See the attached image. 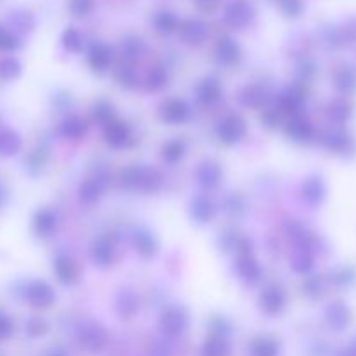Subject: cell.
I'll return each mask as SVG.
<instances>
[{
  "label": "cell",
  "mask_w": 356,
  "mask_h": 356,
  "mask_svg": "<svg viewBox=\"0 0 356 356\" xmlns=\"http://www.w3.org/2000/svg\"><path fill=\"white\" fill-rule=\"evenodd\" d=\"M197 92H198V97H200V101L211 104V103H216V101L219 99V96H221V86H219L218 80L207 79L198 86Z\"/></svg>",
  "instance_id": "f1b7e54d"
},
{
  "label": "cell",
  "mask_w": 356,
  "mask_h": 356,
  "mask_svg": "<svg viewBox=\"0 0 356 356\" xmlns=\"http://www.w3.org/2000/svg\"><path fill=\"white\" fill-rule=\"evenodd\" d=\"M216 56H218V61L225 66L235 65L240 59V47L235 40L232 38H222L218 44V49H216Z\"/></svg>",
  "instance_id": "d6986e66"
},
{
  "label": "cell",
  "mask_w": 356,
  "mask_h": 356,
  "mask_svg": "<svg viewBox=\"0 0 356 356\" xmlns=\"http://www.w3.org/2000/svg\"><path fill=\"white\" fill-rule=\"evenodd\" d=\"M302 195L309 204H320L325 197V184L320 177H309L302 188Z\"/></svg>",
  "instance_id": "4316f807"
},
{
  "label": "cell",
  "mask_w": 356,
  "mask_h": 356,
  "mask_svg": "<svg viewBox=\"0 0 356 356\" xmlns=\"http://www.w3.org/2000/svg\"><path fill=\"white\" fill-rule=\"evenodd\" d=\"M302 103H305V92H302L301 87H298V86H294V87H291V89L285 90V92L280 96V99H278L280 110L287 111V113H292L294 117H298Z\"/></svg>",
  "instance_id": "4fadbf2b"
},
{
  "label": "cell",
  "mask_w": 356,
  "mask_h": 356,
  "mask_svg": "<svg viewBox=\"0 0 356 356\" xmlns=\"http://www.w3.org/2000/svg\"><path fill=\"white\" fill-rule=\"evenodd\" d=\"M305 291L306 294L309 296H318L320 291H322V280H320L318 277H309L308 280H306Z\"/></svg>",
  "instance_id": "681fc988"
},
{
  "label": "cell",
  "mask_w": 356,
  "mask_h": 356,
  "mask_svg": "<svg viewBox=\"0 0 356 356\" xmlns=\"http://www.w3.org/2000/svg\"><path fill=\"white\" fill-rule=\"evenodd\" d=\"M336 280L337 284H348V282L353 280V273H351L350 270H343L339 275H337Z\"/></svg>",
  "instance_id": "f5cc1de1"
},
{
  "label": "cell",
  "mask_w": 356,
  "mask_h": 356,
  "mask_svg": "<svg viewBox=\"0 0 356 356\" xmlns=\"http://www.w3.org/2000/svg\"><path fill=\"white\" fill-rule=\"evenodd\" d=\"M76 336H79L80 344L87 351H90V353H99L104 348V344H106V334H104V330L97 323L92 322H83L79 327V330H76Z\"/></svg>",
  "instance_id": "7a4b0ae2"
},
{
  "label": "cell",
  "mask_w": 356,
  "mask_h": 356,
  "mask_svg": "<svg viewBox=\"0 0 356 356\" xmlns=\"http://www.w3.org/2000/svg\"><path fill=\"white\" fill-rule=\"evenodd\" d=\"M322 145L336 153H351L355 149L353 138L343 129H329L322 134Z\"/></svg>",
  "instance_id": "8992f818"
},
{
  "label": "cell",
  "mask_w": 356,
  "mask_h": 356,
  "mask_svg": "<svg viewBox=\"0 0 356 356\" xmlns=\"http://www.w3.org/2000/svg\"><path fill=\"white\" fill-rule=\"evenodd\" d=\"M54 271H56V277H58V280L61 282V284L72 285L73 282L76 280V266L70 257L66 256L56 257Z\"/></svg>",
  "instance_id": "cb8c5ba5"
},
{
  "label": "cell",
  "mask_w": 356,
  "mask_h": 356,
  "mask_svg": "<svg viewBox=\"0 0 356 356\" xmlns=\"http://www.w3.org/2000/svg\"><path fill=\"white\" fill-rule=\"evenodd\" d=\"M198 2H200L202 6H216V3H218V0H198Z\"/></svg>",
  "instance_id": "db71d44e"
},
{
  "label": "cell",
  "mask_w": 356,
  "mask_h": 356,
  "mask_svg": "<svg viewBox=\"0 0 356 356\" xmlns=\"http://www.w3.org/2000/svg\"><path fill=\"white\" fill-rule=\"evenodd\" d=\"M188 327V318L186 313L181 308H170L160 318V330H162L165 336L176 337L186 330Z\"/></svg>",
  "instance_id": "5b68a950"
},
{
  "label": "cell",
  "mask_w": 356,
  "mask_h": 356,
  "mask_svg": "<svg viewBox=\"0 0 356 356\" xmlns=\"http://www.w3.org/2000/svg\"><path fill=\"white\" fill-rule=\"evenodd\" d=\"M278 353V344L273 339H257L252 344L254 356H275Z\"/></svg>",
  "instance_id": "f35d334b"
},
{
  "label": "cell",
  "mask_w": 356,
  "mask_h": 356,
  "mask_svg": "<svg viewBox=\"0 0 356 356\" xmlns=\"http://www.w3.org/2000/svg\"><path fill=\"white\" fill-rule=\"evenodd\" d=\"M327 115L336 124H343L351 117V104L346 99H336L327 108Z\"/></svg>",
  "instance_id": "1f68e13d"
},
{
  "label": "cell",
  "mask_w": 356,
  "mask_h": 356,
  "mask_svg": "<svg viewBox=\"0 0 356 356\" xmlns=\"http://www.w3.org/2000/svg\"><path fill=\"white\" fill-rule=\"evenodd\" d=\"M280 6L287 16H298L301 13V0H280Z\"/></svg>",
  "instance_id": "c3c4849f"
},
{
  "label": "cell",
  "mask_w": 356,
  "mask_h": 356,
  "mask_svg": "<svg viewBox=\"0 0 356 356\" xmlns=\"http://www.w3.org/2000/svg\"><path fill=\"white\" fill-rule=\"evenodd\" d=\"M336 87L346 94L356 89V70L353 66H343L336 73Z\"/></svg>",
  "instance_id": "4dcf8cb0"
},
{
  "label": "cell",
  "mask_w": 356,
  "mask_h": 356,
  "mask_svg": "<svg viewBox=\"0 0 356 356\" xmlns=\"http://www.w3.org/2000/svg\"><path fill=\"white\" fill-rule=\"evenodd\" d=\"M63 45L72 52H79L82 49V37H80V33L75 28H68L63 33Z\"/></svg>",
  "instance_id": "ab89813d"
},
{
  "label": "cell",
  "mask_w": 356,
  "mask_h": 356,
  "mask_svg": "<svg viewBox=\"0 0 356 356\" xmlns=\"http://www.w3.org/2000/svg\"><path fill=\"white\" fill-rule=\"evenodd\" d=\"M118 80H120L122 86L132 87L136 83V73L132 68H122L120 75H118Z\"/></svg>",
  "instance_id": "f907efd6"
},
{
  "label": "cell",
  "mask_w": 356,
  "mask_h": 356,
  "mask_svg": "<svg viewBox=\"0 0 356 356\" xmlns=\"http://www.w3.org/2000/svg\"><path fill=\"white\" fill-rule=\"evenodd\" d=\"M191 216H193L195 221L209 222L214 216V205L205 197L195 198L193 204H191Z\"/></svg>",
  "instance_id": "484cf974"
},
{
  "label": "cell",
  "mask_w": 356,
  "mask_h": 356,
  "mask_svg": "<svg viewBox=\"0 0 356 356\" xmlns=\"http://www.w3.org/2000/svg\"><path fill=\"white\" fill-rule=\"evenodd\" d=\"M355 346H356V344H355Z\"/></svg>",
  "instance_id": "11a10c76"
},
{
  "label": "cell",
  "mask_w": 356,
  "mask_h": 356,
  "mask_svg": "<svg viewBox=\"0 0 356 356\" xmlns=\"http://www.w3.org/2000/svg\"><path fill=\"white\" fill-rule=\"evenodd\" d=\"M235 268L236 273L240 275V278H242L243 282H247V284L254 285L259 282L261 268L259 264H257V261L252 257V254H240L238 259H236L235 263Z\"/></svg>",
  "instance_id": "9c48e42d"
},
{
  "label": "cell",
  "mask_w": 356,
  "mask_h": 356,
  "mask_svg": "<svg viewBox=\"0 0 356 356\" xmlns=\"http://www.w3.org/2000/svg\"><path fill=\"white\" fill-rule=\"evenodd\" d=\"M134 243L136 249H138L139 254H143L145 257L153 256L156 252V242L149 233L146 232H138L134 235Z\"/></svg>",
  "instance_id": "836d02e7"
},
{
  "label": "cell",
  "mask_w": 356,
  "mask_h": 356,
  "mask_svg": "<svg viewBox=\"0 0 356 356\" xmlns=\"http://www.w3.org/2000/svg\"><path fill=\"white\" fill-rule=\"evenodd\" d=\"M24 298L33 308H49L56 301V294L49 284L42 280L31 282L24 291Z\"/></svg>",
  "instance_id": "3957f363"
},
{
  "label": "cell",
  "mask_w": 356,
  "mask_h": 356,
  "mask_svg": "<svg viewBox=\"0 0 356 356\" xmlns=\"http://www.w3.org/2000/svg\"><path fill=\"white\" fill-rule=\"evenodd\" d=\"M92 115L97 122H101V124H104V125L110 124L111 120H115L113 110H111V106L108 103H97L96 106H94Z\"/></svg>",
  "instance_id": "7bdbcfd3"
},
{
  "label": "cell",
  "mask_w": 356,
  "mask_h": 356,
  "mask_svg": "<svg viewBox=\"0 0 356 356\" xmlns=\"http://www.w3.org/2000/svg\"><path fill=\"white\" fill-rule=\"evenodd\" d=\"M184 153H186V145L181 139H174V141H169L163 146V159L169 163L179 162L184 156Z\"/></svg>",
  "instance_id": "d590c367"
},
{
  "label": "cell",
  "mask_w": 356,
  "mask_h": 356,
  "mask_svg": "<svg viewBox=\"0 0 356 356\" xmlns=\"http://www.w3.org/2000/svg\"><path fill=\"white\" fill-rule=\"evenodd\" d=\"M86 132H87V122L83 120V118L75 117V115L65 118V120L61 122V125H59V134H61L63 138L79 139L82 138V136H86Z\"/></svg>",
  "instance_id": "44dd1931"
},
{
  "label": "cell",
  "mask_w": 356,
  "mask_h": 356,
  "mask_svg": "<svg viewBox=\"0 0 356 356\" xmlns=\"http://www.w3.org/2000/svg\"><path fill=\"white\" fill-rule=\"evenodd\" d=\"M19 47V40L14 33L7 31L6 28L0 26V51L3 52H10V51H16Z\"/></svg>",
  "instance_id": "60d3db41"
},
{
  "label": "cell",
  "mask_w": 356,
  "mask_h": 356,
  "mask_svg": "<svg viewBox=\"0 0 356 356\" xmlns=\"http://www.w3.org/2000/svg\"><path fill=\"white\" fill-rule=\"evenodd\" d=\"M179 33L188 44H202L207 37V26L202 21L188 19L179 26Z\"/></svg>",
  "instance_id": "9a60e30c"
},
{
  "label": "cell",
  "mask_w": 356,
  "mask_h": 356,
  "mask_svg": "<svg viewBox=\"0 0 356 356\" xmlns=\"http://www.w3.org/2000/svg\"><path fill=\"white\" fill-rule=\"evenodd\" d=\"M325 318L334 330H344L351 322L350 308L344 302H332L325 309Z\"/></svg>",
  "instance_id": "8fae6325"
},
{
  "label": "cell",
  "mask_w": 356,
  "mask_h": 356,
  "mask_svg": "<svg viewBox=\"0 0 356 356\" xmlns=\"http://www.w3.org/2000/svg\"><path fill=\"white\" fill-rule=\"evenodd\" d=\"M117 309L122 316L131 318L138 313L139 299L132 291H122L117 298Z\"/></svg>",
  "instance_id": "d4e9b609"
},
{
  "label": "cell",
  "mask_w": 356,
  "mask_h": 356,
  "mask_svg": "<svg viewBox=\"0 0 356 356\" xmlns=\"http://www.w3.org/2000/svg\"><path fill=\"white\" fill-rule=\"evenodd\" d=\"M13 322H10L9 316L6 315V313L0 312V341H6L9 339L10 336H13Z\"/></svg>",
  "instance_id": "7dc6e473"
},
{
  "label": "cell",
  "mask_w": 356,
  "mask_h": 356,
  "mask_svg": "<svg viewBox=\"0 0 356 356\" xmlns=\"http://www.w3.org/2000/svg\"><path fill=\"white\" fill-rule=\"evenodd\" d=\"M221 169L214 162H205L197 169V179L204 188L218 186V183L221 181Z\"/></svg>",
  "instance_id": "7402d4cb"
},
{
  "label": "cell",
  "mask_w": 356,
  "mask_h": 356,
  "mask_svg": "<svg viewBox=\"0 0 356 356\" xmlns=\"http://www.w3.org/2000/svg\"><path fill=\"white\" fill-rule=\"evenodd\" d=\"M247 125L243 122L242 117L238 115H229L225 120L219 122L218 125V136L221 141L228 143V145H233V143H238L240 139L245 136Z\"/></svg>",
  "instance_id": "277c9868"
},
{
  "label": "cell",
  "mask_w": 356,
  "mask_h": 356,
  "mask_svg": "<svg viewBox=\"0 0 356 356\" xmlns=\"http://www.w3.org/2000/svg\"><path fill=\"white\" fill-rule=\"evenodd\" d=\"M21 75V63L17 61L13 56H7V58L0 59V79L10 82V80H16Z\"/></svg>",
  "instance_id": "d6a6232c"
},
{
  "label": "cell",
  "mask_w": 356,
  "mask_h": 356,
  "mask_svg": "<svg viewBox=\"0 0 356 356\" xmlns=\"http://www.w3.org/2000/svg\"><path fill=\"white\" fill-rule=\"evenodd\" d=\"M104 138L106 143L113 148H122V146L127 145V141L131 139V129L127 124L118 120H111L110 124L104 125Z\"/></svg>",
  "instance_id": "30bf717a"
},
{
  "label": "cell",
  "mask_w": 356,
  "mask_h": 356,
  "mask_svg": "<svg viewBox=\"0 0 356 356\" xmlns=\"http://www.w3.org/2000/svg\"><path fill=\"white\" fill-rule=\"evenodd\" d=\"M104 188H106V179H104V177L96 176L92 177V179H87L86 183L80 186V198H82L86 204H94V202L101 198Z\"/></svg>",
  "instance_id": "ffe728a7"
},
{
  "label": "cell",
  "mask_w": 356,
  "mask_h": 356,
  "mask_svg": "<svg viewBox=\"0 0 356 356\" xmlns=\"http://www.w3.org/2000/svg\"><path fill=\"white\" fill-rule=\"evenodd\" d=\"M122 184L129 188H139L143 191H155L162 184V176L159 170L148 167H129L122 174Z\"/></svg>",
  "instance_id": "6da1fadb"
},
{
  "label": "cell",
  "mask_w": 356,
  "mask_h": 356,
  "mask_svg": "<svg viewBox=\"0 0 356 356\" xmlns=\"http://www.w3.org/2000/svg\"><path fill=\"white\" fill-rule=\"evenodd\" d=\"M202 356H229V344L222 336H212L205 341Z\"/></svg>",
  "instance_id": "83f0119b"
},
{
  "label": "cell",
  "mask_w": 356,
  "mask_h": 356,
  "mask_svg": "<svg viewBox=\"0 0 356 356\" xmlns=\"http://www.w3.org/2000/svg\"><path fill=\"white\" fill-rule=\"evenodd\" d=\"M56 226H58V219L56 214L49 209H40L33 218V229L38 236H49L54 233Z\"/></svg>",
  "instance_id": "e0dca14e"
},
{
  "label": "cell",
  "mask_w": 356,
  "mask_h": 356,
  "mask_svg": "<svg viewBox=\"0 0 356 356\" xmlns=\"http://www.w3.org/2000/svg\"><path fill=\"white\" fill-rule=\"evenodd\" d=\"M111 59H113V54H111V49L106 44L96 42V44L90 45L89 63L96 72H104L111 65Z\"/></svg>",
  "instance_id": "5bb4252c"
},
{
  "label": "cell",
  "mask_w": 356,
  "mask_h": 356,
  "mask_svg": "<svg viewBox=\"0 0 356 356\" xmlns=\"http://www.w3.org/2000/svg\"><path fill=\"white\" fill-rule=\"evenodd\" d=\"M190 115V108L183 99H169L162 106V118L167 124H181Z\"/></svg>",
  "instance_id": "7c38bea8"
},
{
  "label": "cell",
  "mask_w": 356,
  "mask_h": 356,
  "mask_svg": "<svg viewBox=\"0 0 356 356\" xmlns=\"http://www.w3.org/2000/svg\"><path fill=\"white\" fill-rule=\"evenodd\" d=\"M263 120L264 124L270 125V127H275V125H278V122H280V115L275 110H268L266 113L263 115Z\"/></svg>",
  "instance_id": "816d5d0a"
},
{
  "label": "cell",
  "mask_w": 356,
  "mask_h": 356,
  "mask_svg": "<svg viewBox=\"0 0 356 356\" xmlns=\"http://www.w3.org/2000/svg\"><path fill=\"white\" fill-rule=\"evenodd\" d=\"M141 52H143V44L139 38H129V40H125L124 44L125 59L134 61V59H138L139 56H141Z\"/></svg>",
  "instance_id": "b9f144b4"
},
{
  "label": "cell",
  "mask_w": 356,
  "mask_h": 356,
  "mask_svg": "<svg viewBox=\"0 0 356 356\" xmlns=\"http://www.w3.org/2000/svg\"><path fill=\"white\" fill-rule=\"evenodd\" d=\"M291 266L296 273H302V275L308 273L313 266V259L312 256H309L308 250H302V249L296 250L291 257Z\"/></svg>",
  "instance_id": "e575fe53"
},
{
  "label": "cell",
  "mask_w": 356,
  "mask_h": 356,
  "mask_svg": "<svg viewBox=\"0 0 356 356\" xmlns=\"http://www.w3.org/2000/svg\"><path fill=\"white\" fill-rule=\"evenodd\" d=\"M92 261L97 264V266H110L111 261L115 257V247L113 243L108 238H97L96 242L92 243Z\"/></svg>",
  "instance_id": "2e32d148"
},
{
  "label": "cell",
  "mask_w": 356,
  "mask_h": 356,
  "mask_svg": "<svg viewBox=\"0 0 356 356\" xmlns=\"http://www.w3.org/2000/svg\"><path fill=\"white\" fill-rule=\"evenodd\" d=\"M167 83V72L162 66H155L149 70L148 76H146V87L149 90H160Z\"/></svg>",
  "instance_id": "8d00e7d4"
},
{
  "label": "cell",
  "mask_w": 356,
  "mask_h": 356,
  "mask_svg": "<svg viewBox=\"0 0 356 356\" xmlns=\"http://www.w3.org/2000/svg\"><path fill=\"white\" fill-rule=\"evenodd\" d=\"M70 9L76 16H83L92 9V0H70Z\"/></svg>",
  "instance_id": "bcb514c9"
},
{
  "label": "cell",
  "mask_w": 356,
  "mask_h": 356,
  "mask_svg": "<svg viewBox=\"0 0 356 356\" xmlns=\"http://www.w3.org/2000/svg\"><path fill=\"white\" fill-rule=\"evenodd\" d=\"M259 305L264 313H268V315H277L285 306V292L280 287H277V285H271V287L263 291V294L259 298Z\"/></svg>",
  "instance_id": "ba28073f"
},
{
  "label": "cell",
  "mask_w": 356,
  "mask_h": 356,
  "mask_svg": "<svg viewBox=\"0 0 356 356\" xmlns=\"http://www.w3.org/2000/svg\"><path fill=\"white\" fill-rule=\"evenodd\" d=\"M285 131H287V134L291 136L294 141H309L313 136V127L312 124H309L306 118L302 117H294L291 122L287 124V127H285Z\"/></svg>",
  "instance_id": "603a6c76"
},
{
  "label": "cell",
  "mask_w": 356,
  "mask_h": 356,
  "mask_svg": "<svg viewBox=\"0 0 356 356\" xmlns=\"http://www.w3.org/2000/svg\"><path fill=\"white\" fill-rule=\"evenodd\" d=\"M155 26L162 33H170V31H174L177 28V17L172 13L163 10V13H159L155 16Z\"/></svg>",
  "instance_id": "74e56055"
},
{
  "label": "cell",
  "mask_w": 356,
  "mask_h": 356,
  "mask_svg": "<svg viewBox=\"0 0 356 356\" xmlns=\"http://www.w3.org/2000/svg\"><path fill=\"white\" fill-rule=\"evenodd\" d=\"M23 139L13 129L0 131V156H14L21 152Z\"/></svg>",
  "instance_id": "ac0fdd59"
},
{
  "label": "cell",
  "mask_w": 356,
  "mask_h": 356,
  "mask_svg": "<svg viewBox=\"0 0 356 356\" xmlns=\"http://www.w3.org/2000/svg\"><path fill=\"white\" fill-rule=\"evenodd\" d=\"M266 92H264L263 87L259 86H250V87H245L242 92V96H240V101H242L245 106H250V108H261L264 103H266Z\"/></svg>",
  "instance_id": "f546056e"
},
{
  "label": "cell",
  "mask_w": 356,
  "mask_h": 356,
  "mask_svg": "<svg viewBox=\"0 0 356 356\" xmlns=\"http://www.w3.org/2000/svg\"><path fill=\"white\" fill-rule=\"evenodd\" d=\"M10 21H13L14 26L21 31H28L31 28V24H33L31 16L28 13H24V10H16V13L10 16Z\"/></svg>",
  "instance_id": "ee69618b"
},
{
  "label": "cell",
  "mask_w": 356,
  "mask_h": 356,
  "mask_svg": "<svg viewBox=\"0 0 356 356\" xmlns=\"http://www.w3.org/2000/svg\"><path fill=\"white\" fill-rule=\"evenodd\" d=\"M254 19V9L245 0H236L226 9V23L233 28H245Z\"/></svg>",
  "instance_id": "52a82bcc"
},
{
  "label": "cell",
  "mask_w": 356,
  "mask_h": 356,
  "mask_svg": "<svg viewBox=\"0 0 356 356\" xmlns=\"http://www.w3.org/2000/svg\"><path fill=\"white\" fill-rule=\"evenodd\" d=\"M26 332L33 337L42 336V334L47 332V323L42 318H38V316H33V318H30L26 322Z\"/></svg>",
  "instance_id": "f6af8a7d"
}]
</instances>
